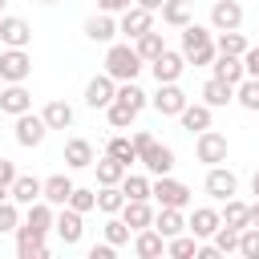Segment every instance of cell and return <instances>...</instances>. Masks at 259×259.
Wrapping results in <instances>:
<instances>
[{
	"instance_id": "15",
	"label": "cell",
	"mask_w": 259,
	"mask_h": 259,
	"mask_svg": "<svg viewBox=\"0 0 259 259\" xmlns=\"http://www.w3.org/2000/svg\"><path fill=\"white\" fill-rule=\"evenodd\" d=\"M0 45L4 49H28L32 45V28L20 16H0Z\"/></svg>"
},
{
	"instance_id": "3",
	"label": "cell",
	"mask_w": 259,
	"mask_h": 259,
	"mask_svg": "<svg viewBox=\"0 0 259 259\" xmlns=\"http://www.w3.org/2000/svg\"><path fill=\"white\" fill-rule=\"evenodd\" d=\"M202 190L214 198V202H227V198H235V190H239V178H235V170L231 166H206V178H202Z\"/></svg>"
},
{
	"instance_id": "31",
	"label": "cell",
	"mask_w": 259,
	"mask_h": 259,
	"mask_svg": "<svg viewBox=\"0 0 259 259\" xmlns=\"http://www.w3.org/2000/svg\"><path fill=\"white\" fill-rule=\"evenodd\" d=\"M214 49L227 53V57H243L251 45H247V36H243L239 28H227V32H214Z\"/></svg>"
},
{
	"instance_id": "53",
	"label": "cell",
	"mask_w": 259,
	"mask_h": 259,
	"mask_svg": "<svg viewBox=\"0 0 259 259\" xmlns=\"http://www.w3.org/2000/svg\"><path fill=\"white\" fill-rule=\"evenodd\" d=\"M251 227H259V198L251 202Z\"/></svg>"
},
{
	"instance_id": "1",
	"label": "cell",
	"mask_w": 259,
	"mask_h": 259,
	"mask_svg": "<svg viewBox=\"0 0 259 259\" xmlns=\"http://www.w3.org/2000/svg\"><path fill=\"white\" fill-rule=\"evenodd\" d=\"M182 57H186V65H194V69L210 65V61L219 57V49H214V28L190 20V24L182 28Z\"/></svg>"
},
{
	"instance_id": "40",
	"label": "cell",
	"mask_w": 259,
	"mask_h": 259,
	"mask_svg": "<svg viewBox=\"0 0 259 259\" xmlns=\"http://www.w3.org/2000/svg\"><path fill=\"white\" fill-rule=\"evenodd\" d=\"M166 255H174V259H190V255H198V239H194L190 231H182V235L166 239Z\"/></svg>"
},
{
	"instance_id": "47",
	"label": "cell",
	"mask_w": 259,
	"mask_h": 259,
	"mask_svg": "<svg viewBox=\"0 0 259 259\" xmlns=\"http://www.w3.org/2000/svg\"><path fill=\"white\" fill-rule=\"evenodd\" d=\"M16 174H20V170H16V162H12V158H0V186H8V190H12Z\"/></svg>"
},
{
	"instance_id": "36",
	"label": "cell",
	"mask_w": 259,
	"mask_h": 259,
	"mask_svg": "<svg viewBox=\"0 0 259 259\" xmlns=\"http://www.w3.org/2000/svg\"><path fill=\"white\" fill-rule=\"evenodd\" d=\"M101 235H105V243L125 247V243H130V235H134V227H130L121 214H109V219H105V227H101Z\"/></svg>"
},
{
	"instance_id": "17",
	"label": "cell",
	"mask_w": 259,
	"mask_h": 259,
	"mask_svg": "<svg viewBox=\"0 0 259 259\" xmlns=\"http://www.w3.org/2000/svg\"><path fill=\"white\" fill-rule=\"evenodd\" d=\"M113 97H117V81H113L109 73H97V77L85 85V105H89V109H105Z\"/></svg>"
},
{
	"instance_id": "29",
	"label": "cell",
	"mask_w": 259,
	"mask_h": 259,
	"mask_svg": "<svg viewBox=\"0 0 259 259\" xmlns=\"http://www.w3.org/2000/svg\"><path fill=\"white\" fill-rule=\"evenodd\" d=\"M16 255H20V259H49L45 235H28V231H16Z\"/></svg>"
},
{
	"instance_id": "54",
	"label": "cell",
	"mask_w": 259,
	"mask_h": 259,
	"mask_svg": "<svg viewBox=\"0 0 259 259\" xmlns=\"http://www.w3.org/2000/svg\"><path fill=\"white\" fill-rule=\"evenodd\" d=\"M251 194H255V198H259V170H255V174H251Z\"/></svg>"
},
{
	"instance_id": "41",
	"label": "cell",
	"mask_w": 259,
	"mask_h": 259,
	"mask_svg": "<svg viewBox=\"0 0 259 259\" xmlns=\"http://www.w3.org/2000/svg\"><path fill=\"white\" fill-rule=\"evenodd\" d=\"M117 101H125V105H134L138 113H142V109L150 105V97H146V93L138 89V81H117Z\"/></svg>"
},
{
	"instance_id": "48",
	"label": "cell",
	"mask_w": 259,
	"mask_h": 259,
	"mask_svg": "<svg viewBox=\"0 0 259 259\" xmlns=\"http://www.w3.org/2000/svg\"><path fill=\"white\" fill-rule=\"evenodd\" d=\"M243 65H247V77H259V45L243 53Z\"/></svg>"
},
{
	"instance_id": "35",
	"label": "cell",
	"mask_w": 259,
	"mask_h": 259,
	"mask_svg": "<svg viewBox=\"0 0 259 259\" xmlns=\"http://www.w3.org/2000/svg\"><path fill=\"white\" fill-rule=\"evenodd\" d=\"M105 154H109V158H117V162H125V166H134V162H138L134 138H125V134H113V138L105 142Z\"/></svg>"
},
{
	"instance_id": "26",
	"label": "cell",
	"mask_w": 259,
	"mask_h": 259,
	"mask_svg": "<svg viewBox=\"0 0 259 259\" xmlns=\"http://www.w3.org/2000/svg\"><path fill=\"white\" fill-rule=\"evenodd\" d=\"M69 194H73V178L69 174H49L45 178V202H53V206H65L69 202Z\"/></svg>"
},
{
	"instance_id": "8",
	"label": "cell",
	"mask_w": 259,
	"mask_h": 259,
	"mask_svg": "<svg viewBox=\"0 0 259 259\" xmlns=\"http://www.w3.org/2000/svg\"><path fill=\"white\" fill-rule=\"evenodd\" d=\"M150 28H154V12H150V8L130 4L125 12H117V32H121L125 40H138V36L150 32Z\"/></svg>"
},
{
	"instance_id": "20",
	"label": "cell",
	"mask_w": 259,
	"mask_h": 259,
	"mask_svg": "<svg viewBox=\"0 0 259 259\" xmlns=\"http://www.w3.org/2000/svg\"><path fill=\"white\" fill-rule=\"evenodd\" d=\"M210 77H219V81H227V85H239V81L247 77V65H243V57L219 53V57L210 61Z\"/></svg>"
},
{
	"instance_id": "7",
	"label": "cell",
	"mask_w": 259,
	"mask_h": 259,
	"mask_svg": "<svg viewBox=\"0 0 259 259\" xmlns=\"http://www.w3.org/2000/svg\"><path fill=\"white\" fill-rule=\"evenodd\" d=\"M32 77V57L28 49H0V81H28Z\"/></svg>"
},
{
	"instance_id": "28",
	"label": "cell",
	"mask_w": 259,
	"mask_h": 259,
	"mask_svg": "<svg viewBox=\"0 0 259 259\" xmlns=\"http://www.w3.org/2000/svg\"><path fill=\"white\" fill-rule=\"evenodd\" d=\"M202 101H206L210 109H223V105H231V101H235V85H227V81L210 77V81L202 85Z\"/></svg>"
},
{
	"instance_id": "50",
	"label": "cell",
	"mask_w": 259,
	"mask_h": 259,
	"mask_svg": "<svg viewBox=\"0 0 259 259\" xmlns=\"http://www.w3.org/2000/svg\"><path fill=\"white\" fill-rule=\"evenodd\" d=\"M130 4H134V0H97V8H101V12H113V16H117V12H125Z\"/></svg>"
},
{
	"instance_id": "4",
	"label": "cell",
	"mask_w": 259,
	"mask_h": 259,
	"mask_svg": "<svg viewBox=\"0 0 259 259\" xmlns=\"http://www.w3.org/2000/svg\"><path fill=\"white\" fill-rule=\"evenodd\" d=\"M150 198H154L158 206H178V210H186V206H190V186L178 182V178H170V174H162V178H154Z\"/></svg>"
},
{
	"instance_id": "22",
	"label": "cell",
	"mask_w": 259,
	"mask_h": 259,
	"mask_svg": "<svg viewBox=\"0 0 259 259\" xmlns=\"http://www.w3.org/2000/svg\"><path fill=\"white\" fill-rule=\"evenodd\" d=\"M117 214H121L134 231H142V227H154V214H158V210L150 206V198H125V206H121Z\"/></svg>"
},
{
	"instance_id": "42",
	"label": "cell",
	"mask_w": 259,
	"mask_h": 259,
	"mask_svg": "<svg viewBox=\"0 0 259 259\" xmlns=\"http://www.w3.org/2000/svg\"><path fill=\"white\" fill-rule=\"evenodd\" d=\"M121 190H125V198H150L154 178H146V174H125V178H121Z\"/></svg>"
},
{
	"instance_id": "13",
	"label": "cell",
	"mask_w": 259,
	"mask_h": 259,
	"mask_svg": "<svg viewBox=\"0 0 259 259\" xmlns=\"http://www.w3.org/2000/svg\"><path fill=\"white\" fill-rule=\"evenodd\" d=\"M28 109H32V93L24 89V81H8V85L0 89V113L20 117V113H28Z\"/></svg>"
},
{
	"instance_id": "56",
	"label": "cell",
	"mask_w": 259,
	"mask_h": 259,
	"mask_svg": "<svg viewBox=\"0 0 259 259\" xmlns=\"http://www.w3.org/2000/svg\"><path fill=\"white\" fill-rule=\"evenodd\" d=\"M4 4H8V0H0V16H4Z\"/></svg>"
},
{
	"instance_id": "33",
	"label": "cell",
	"mask_w": 259,
	"mask_h": 259,
	"mask_svg": "<svg viewBox=\"0 0 259 259\" xmlns=\"http://www.w3.org/2000/svg\"><path fill=\"white\" fill-rule=\"evenodd\" d=\"M223 223L227 227H251V202H243V198H227L223 202Z\"/></svg>"
},
{
	"instance_id": "24",
	"label": "cell",
	"mask_w": 259,
	"mask_h": 259,
	"mask_svg": "<svg viewBox=\"0 0 259 259\" xmlns=\"http://www.w3.org/2000/svg\"><path fill=\"white\" fill-rule=\"evenodd\" d=\"M93 170H97V186H121V178L130 174V166L125 162H117V158H97L93 162Z\"/></svg>"
},
{
	"instance_id": "44",
	"label": "cell",
	"mask_w": 259,
	"mask_h": 259,
	"mask_svg": "<svg viewBox=\"0 0 259 259\" xmlns=\"http://www.w3.org/2000/svg\"><path fill=\"white\" fill-rule=\"evenodd\" d=\"M16 227H20V202L4 198L0 202V235H16Z\"/></svg>"
},
{
	"instance_id": "32",
	"label": "cell",
	"mask_w": 259,
	"mask_h": 259,
	"mask_svg": "<svg viewBox=\"0 0 259 259\" xmlns=\"http://www.w3.org/2000/svg\"><path fill=\"white\" fill-rule=\"evenodd\" d=\"M40 117L49 121V130H69V125H73V105H69V101H49V105L40 109Z\"/></svg>"
},
{
	"instance_id": "5",
	"label": "cell",
	"mask_w": 259,
	"mask_h": 259,
	"mask_svg": "<svg viewBox=\"0 0 259 259\" xmlns=\"http://www.w3.org/2000/svg\"><path fill=\"white\" fill-rule=\"evenodd\" d=\"M45 134H49V121L40 117V113H20L16 117V125H12V138H16V146H24V150H36L40 142H45Z\"/></svg>"
},
{
	"instance_id": "34",
	"label": "cell",
	"mask_w": 259,
	"mask_h": 259,
	"mask_svg": "<svg viewBox=\"0 0 259 259\" xmlns=\"http://www.w3.org/2000/svg\"><path fill=\"white\" fill-rule=\"evenodd\" d=\"M194 16H190V0H166L162 4V24L170 28H186Z\"/></svg>"
},
{
	"instance_id": "39",
	"label": "cell",
	"mask_w": 259,
	"mask_h": 259,
	"mask_svg": "<svg viewBox=\"0 0 259 259\" xmlns=\"http://www.w3.org/2000/svg\"><path fill=\"white\" fill-rule=\"evenodd\" d=\"M121 206H125V190L121 186H101L97 190V210L101 214H117Z\"/></svg>"
},
{
	"instance_id": "23",
	"label": "cell",
	"mask_w": 259,
	"mask_h": 259,
	"mask_svg": "<svg viewBox=\"0 0 259 259\" xmlns=\"http://www.w3.org/2000/svg\"><path fill=\"white\" fill-rule=\"evenodd\" d=\"M210 117H214V109H210L206 101H190V105L178 113L182 130H190V134H202V130H210Z\"/></svg>"
},
{
	"instance_id": "43",
	"label": "cell",
	"mask_w": 259,
	"mask_h": 259,
	"mask_svg": "<svg viewBox=\"0 0 259 259\" xmlns=\"http://www.w3.org/2000/svg\"><path fill=\"white\" fill-rule=\"evenodd\" d=\"M239 235H243L239 227H227V223H223V227H219V231L210 235V243H214V247H219L223 255H235V251H239Z\"/></svg>"
},
{
	"instance_id": "16",
	"label": "cell",
	"mask_w": 259,
	"mask_h": 259,
	"mask_svg": "<svg viewBox=\"0 0 259 259\" xmlns=\"http://www.w3.org/2000/svg\"><path fill=\"white\" fill-rule=\"evenodd\" d=\"M182 69H186V57H182V53H174V49H166L162 57H154V61H150V73H154V81H158V85L178 81V77H182Z\"/></svg>"
},
{
	"instance_id": "14",
	"label": "cell",
	"mask_w": 259,
	"mask_h": 259,
	"mask_svg": "<svg viewBox=\"0 0 259 259\" xmlns=\"http://www.w3.org/2000/svg\"><path fill=\"white\" fill-rule=\"evenodd\" d=\"M239 24H243L239 0H210V28L214 32H227V28H239Z\"/></svg>"
},
{
	"instance_id": "11",
	"label": "cell",
	"mask_w": 259,
	"mask_h": 259,
	"mask_svg": "<svg viewBox=\"0 0 259 259\" xmlns=\"http://www.w3.org/2000/svg\"><path fill=\"white\" fill-rule=\"evenodd\" d=\"M223 227V210H214V206H194L190 210V219H186V231L202 243V239H210L214 231Z\"/></svg>"
},
{
	"instance_id": "10",
	"label": "cell",
	"mask_w": 259,
	"mask_h": 259,
	"mask_svg": "<svg viewBox=\"0 0 259 259\" xmlns=\"http://www.w3.org/2000/svg\"><path fill=\"white\" fill-rule=\"evenodd\" d=\"M138 162H142L154 178H162V174H170V170H174V150H170V146H162V142L154 138V142L138 154Z\"/></svg>"
},
{
	"instance_id": "57",
	"label": "cell",
	"mask_w": 259,
	"mask_h": 259,
	"mask_svg": "<svg viewBox=\"0 0 259 259\" xmlns=\"http://www.w3.org/2000/svg\"><path fill=\"white\" fill-rule=\"evenodd\" d=\"M40 4H57V0H40Z\"/></svg>"
},
{
	"instance_id": "2",
	"label": "cell",
	"mask_w": 259,
	"mask_h": 259,
	"mask_svg": "<svg viewBox=\"0 0 259 259\" xmlns=\"http://www.w3.org/2000/svg\"><path fill=\"white\" fill-rule=\"evenodd\" d=\"M146 69V61L138 57V49L130 45V40H121V45H109L105 49V73L113 77V81H138V73Z\"/></svg>"
},
{
	"instance_id": "27",
	"label": "cell",
	"mask_w": 259,
	"mask_h": 259,
	"mask_svg": "<svg viewBox=\"0 0 259 259\" xmlns=\"http://www.w3.org/2000/svg\"><path fill=\"white\" fill-rule=\"evenodd\" d=\"M154 227H158L166 239H174V235H182V231H186V214H182L178 206H158V214H154Z\"/></svg>"
},
{
	"instance_id": "38",
	"label": "cell",
	"mask_w": 259,
	"mask_h": 259,
	"mask_svg": "<svg viewBox=\"0 0 259 259\" xmlns=\"http://www.w3.org/2000/svg\"><path fill=\"white\" fill-rule=\"evenodd\" d=\"M235 101H239L243 109L259 113V77H243V81L235 85Z\"/></svg>"
},
{
	"instance_id": "55",
	"label": "cell",
	"mask_w": 259,
	"mask_h": 259,
	"mask_svg": "<svg viewBox=\"0 0 259 259\" xmlns=\"http://www.w3.org/2000/svg\"><path fill=\"white\" fill-rule=\"evenodd\" d=\"M4 198H12V190H8V186H0V202H4Z\"/></svg>"
},
{
	"instance_id": "37",
	"label": "cell",
	"mask_w": 259,
	"mask_h": 259,
	"mask_svg": "<svg viewBox=\"0 0 259 259\" xmlns=\"http://www.w3.org/2000/svg\"><path fill=\"white\" fill-rule=\"evenodd\" d=\"M105 117H109V125H113V130H130V125H134V117H138V109L113 97V101L105 105Z\"/></svg>"
},
{
	"instance_id": "52",
	"label": "cell",
	"mask_w": 259,
	"mask_h": 259,
	"mask_svg": "<svg viewBox=\"0 0 259 259\" xmlns=\"http://www.w3.org/2000/svg\"><path fill=\"white\" fill-rule=\"evenodd\" d=\"M134 4H142V8H150V12H162L166 0H134Z\"/></svg>"
},
{
	"instance_id": "12",
	"label": "cell",
	"mask_w": 259,
	"mask_h": 259,
	"mask_svg": "<svg viewBox=\"0 0 259 259\" xmlns=\"http://www.w3.org/2000/svg\"><path fill=\"white\" fill-rule=\"evenodd\" d=\"M85 214L81 210H73V206H57V239L65 243V247H73V243H81V235H85V223H81Z\"/></svg>"
},
{
	"instance_id": "49",
	"label": "cell",
	"mask_w": 259,
	"mask_h": 259,
	"mask_svg": "<svg viewBox=\"0 0 259 259\" xmlns=\"http://www.w3.org/2000/svg\"><path fill=\"white\" fill-rule=\"evenodd\" d=\"M113 251H117L113 243H93L89 247V259H113Z\"/></svg>"
},
{
	"instance_id": "25",
	"label": "cell",
	"mask_w": 259,
	"mask_h": 259,
	"mask_svg": "<svg viewBox=\"0 0 259 259\" xmlns=\"http://www.w3.org/2000/svg\"><path fill=\"white\" fill-rule=\"evenodd\" d=\"M40 194H45V178H32V174H16V182H12V198H16L20 206H32Z\"/></svg>"
},
{
	"instance_id": "9",
	"label": "cell",
	"mask_w": 259,
	"mask_h": 259,
	"mask_svg": "<svg viewBox=\"0 0 259 259\" xmlns=\"http://www.w3.org/2000/svg\"><path fill=\"white\" fill-rule=\"evenodd\" d=\"M150 105H154L162 117H178V113L190 105V97L182 93V85H178V81H166V85H158V93L150 97Z\"/></svg>"
},
{
	"instance_id": "45",
	"label": "cell",
	"mask_w": 259,
	"mask_h": 259,
	"mask_svg": "<svg viewBox=\"0 0 259 259\" xmlns=\"http://www.w3.org/2000/svg\"><path fill=\"white\" fill-rule=\"evenodd\" d=\"M65 206H73V210L89 214V210H97V190H89V186H73V194H69V202H65Z\"/></svg>"
},
{
	"instance_id": "51",
	"label": "cell",
	"mask_w": 259,
	"mask_h": 259,
	"mask_svg": "<svg viewBox=\"0 0 259 259\" xmlns=\"http://www.w3.org/2000/svg\"><path fill=\"white\" fill-rule=\"evenodd\" d=\"M150 142H154V134H150V130H138V134H134V150H138V154H142Z\"/></svg>"
},
{
	"instance_id": "19",
	"label": "cell",
	"mask_w": 259,
	"mask_h": 259,
	"mask_svg": "<svg viewBox=\"0 0 259 259\" xmlns=\"http://www.w3.org/2000/svg\"><path fill=\"white\" fill-rule=\"evenodd\" d=\"M162 251H166V235H162L158 227L134 231V255H138V259H158Z\"/></svg>"
},
{
	"instance_id": "46",
	"label": "cell",
	"mask_w": 259,
	"mask_h": 259,
	"mask_svg": "<svg viewBox=\"0 0 259 259\" xmlns=\"http://www.w3.org/2000/svg\"><path fill=\"white\" fill-rule=\"evenodd\" d=\"M239 255H243V259H259V227H243V235H239Z\"/></svg>"
},
{
	"instance_id": "30",
	"label": "cell",
	"mask_w": 259,
	"mask_h": 259,
	"mask_svg": "<svg viewBox=\"0 0 259 259\" xmlns=\"http://www.w3.org/2000/svg\"><path fill=\"white\" fill-rule=\"evenodd\" d=\"M134 49H138V57L150 65L154 57H162V53H166V40H162V32H158V28H150V32H142V36L134 40Z\"/></svg>"
},
{
	"instance_id": "18",
	"label": "cell",
	"mask_w": 259,
	"mask_h": 259,
	"mask_svg": "<svg viewBox=\"0 0 259 259\" xmlns=\"http://www.w3.org/2000/svg\"><path fill=\"white\" fill-rule=\"evenodd\" d=\"M85 36L93 40V45H113V36H117V20H113V12H93L89 20H85Z\"/></svg>"
},
{
	"instance_id": "6",
	"label": "cell",
	"mask_w": 259,
	"mask_h": 259,
	"mask_svg": "<svg viewBox=\"0 0 259 259\" xmlns=\"http://www.w3.org/2000/svg\"><path fill=\"white\" fill-rule=\"evenodd\" d=\"M227 134H219V130H202L198 138H194V158L202 162V166H219V162H227Z\"/></svg>"
},
{
	"instance_id": "21",
	"label": "cell",
	"mask_w": 259,
	"mask_h": 259,
	"mask_svg": "<svg viewBox=\"0 0 259 259\" xmlns=\"http://www.w3.org/2000/svg\"><path fill=\"white\" fill-rule=\"evenodd\" d=\"M97 158H93V142L89 138H69L65 142V166L69 170H89Z\"/></svg>"
}]
</instances>
